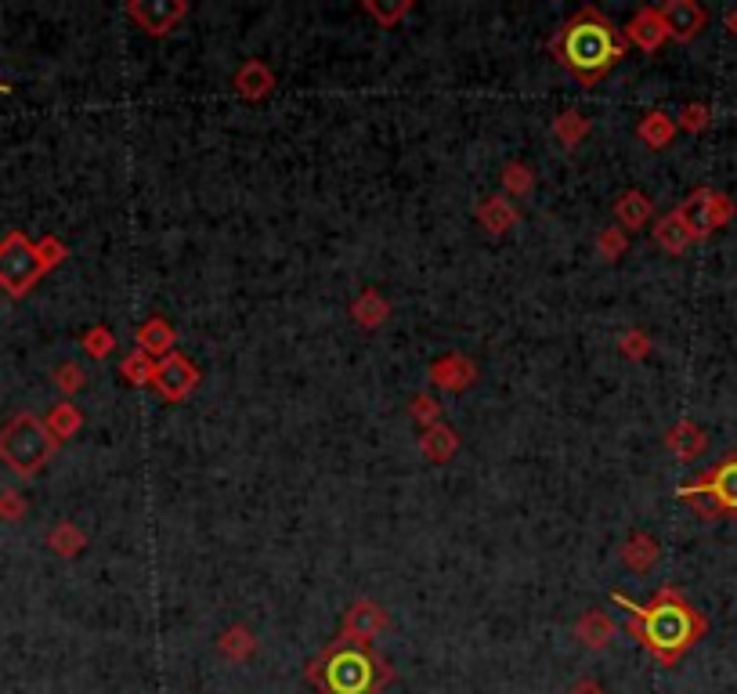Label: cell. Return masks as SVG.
I'll return each mask as SVG.
<instances>
[{
    "label": "cell",
    "instance_id": "cell-1",
    "mask_svg": "<svg viewBox=\"0 0 737 694\" xmlns=\"http://www.w3.org/2000/svg\"><path fill=\"white\" fill-rule=\"evenodd\" d=\"M618 608H626V630L629 636H637V644L648 652L658 666L673 669L701 636H705L709 622L705 616L679 594L676 586H662L648 605L629 600L622 589L611 594Z\"/></svg>",
    "mask_w": 737,
    "mask_h": 694
},
{
    "label": "cell",
    "instance_id": "cell-2",
    "mask_svg": "<svg viewBox=\"0 0 737 694\" xmlns=\"http://www.w3.org/2000/svg\"><path fill=\"white\" fill-rule=\"evenodd\" d=\"M550 54L561 70H568L582 87H597L629 54V40L597 8H578L550 40Z\"/></svg>",
    "mask_w": 737,
    "mask_h": 694
},
{
    "label": "cell",
    "instance_id": "cell-3",
    "mask_svg": "<svg viewBox=\"0 0 737 694\" xmlns=\"http://www.w3.org/2000/svg\"><path fill=\"white\" fill-rule=\"evenodd\" d=\"M304 680L319 694H380L394 680V666L372 644L336 636L304 666Z\"/></svg>",
    "mask_w": 737,
    "mask_h": 694
},
{
    "label": "cell",
    "instance_id": "cell-4",
    "mask_svg": "<svg viewBox=\"0 0 737 694\" xmlns=\"http://www.w3.org/2000/svg\"><path fill=\"white\" fill-rule=\"evenodd\" d=\"M54 452H59V441L51 438L48 424L37 413H19L0 427V463L11 474L37 477Z\"/></svg>",
    "mask_w": 737,
    "mask_h": 694
},
{
    "label": "cell",
    "instance_id": "cell-5",
    "mask_svg": "<svg viewBox=\"0 0 737 694\" xmlns=\"http://www.w3.org/2000/svg\"><path fill=\"white\" fill-rule=\"evenodd\" d=\"M676 496L695 507V514H701L705 521L737 514V452L723 456L716 466H709L705 474L695 477V482L679 485Z\"/></svg>",
    "mask_w": 737,
    "mask_h": 694
},
{
    "label": "cell",
    "instance_id": "cell-6",
    "mask_svg": "<svg viewBox=\"0 0 737 694\" xmlns=\"http://www.w3.org/2000/svg\"><path fill=\"white\" fill-rule=\"evenodd\" d=\"M48 265L40 257V246L26 232H8L0 239V290L11 301H22L37 282L48 276Z\"/></svg>",
    "mask_w": 737,
    "mask_h": 694
},
{
    "label": "cell",
    "instance_id": "cell-7",
    "mask_svg": "<svg viewBox=\"0 0 737 694\" xmlns=\"http://www.w3.org/2000/svg\"><path fill=\"white\" fill-rule=\"evenodd\" d=\"M676 214L684 218L687 232L695 235V243H701V239H709L712 232H720L723 224H730L737 207H734L730 196H723V192H716V188H695L676 207Z\"/></svg>",
    "mask_w": 737,
    "mask_h": 694
},
{
    "label": "cell",
    "instance_id": "cell-8",
    "mask_svg": "<svg viewBox=\"0 0 737 694\" xmlns=\"http://www.w3.org/2000/svg\"><path fill=\"white\" fill-rule=\"evenodd\" d=\"M199 387V369L196 362L185 358L181 351L174 348L167 358H160V366H156V380H152V391L163 398V402L177 405L185 402V398Z\"/></svg>",
    "mask_w": 737,
    "mask_h": 694
},
{
    "label": "cell",
    "instance_id": "cell-9",
    "mask_svg": "<svg viewBox=\"0 0 737 694\" xmlns=\"http://www.w3.org/2000/svg\"><path fill=\"white\" fill-rule=\"evenodd\" d=\"M127 19L149 37H167L188 15V0H127Z\"/></svg>",
    "mask_w": 737,
    "mask_h": 694
},
{
    "label": "cell",
    "instance_id": "cell-10",
    "mask_svg": "<svg viewBox=\"0 0 737 694\" xmlns=\"http://www.w3.org/2000/svg\"><path fill=\"white\" fill-rule=\"evenodd\" d=\"M658 11H662V19H665L668 40H676V44H690L709 22V11L701 8L698 0H665Z\"/></svg>",
    "mask_w": 737,
    "mask_h": 694
},
{
    "label": "cell",
    "instance_id": "cell-11",
    "mask_svg": "<svg viewBox=\"0 0 737 694\" xmlns=\"http://www.w3.org/2000/svg\"><path fill=\"white\" fill-rule=\"evenodd\" d=\"M427 377H430V383L438 387V391L463 394V391H467V387H474V380H478V366H474V358H470V355L449 351V355H441L438 362H430Z\"/></svg>",
    "mask_w": 737,
    "mask_h": 694
},
{
    "label": "cell",
    "instance_id": "cell-12",
    "mask_svg": "<svg viewBox=\"0 0 737 694\" xmlns=\"http://www.w3.org/2000/svg\"><path fill=\"white\" fill-rule=\"evenodd\" d=\"M388 611L377 600H355V605L347 608L344 616V625H340V636H347V641H358V644H372L377 636L388 630Z\"/></svg>",
    "mask_w": 737,
    "mask_h": 694
},
{
    "label": "cell",
    "instance_id": "cell-13",
    "mask_svg": "<svg viewBox=\"0 0 737 694\" xmlns=\"http://www.w3.org/2000/svg\"><path fill=\"white\" fill-rule=\"evenodd\" d=\"M626 33V40L629 44H637L640 51H648V54H654L662 44L668 40V29H665V19H662V11L658 8H651V4H643L637 15L629 19V26L622 29Z\"/></svg>",
    "mask_w": 737,
    "mask_h": 694
},
{
    "label": "cell",
    "instance_id": "cell-14",
    "mask_svg": "<svg viewBox=\"0 0 737 694\" xmlns=\"http://www.w3.org/2000/svg\"><path fill=\"white\" fill-rule=\"evenodd\" d=\"M232 87H235V95H239L243 101H265L271 90H275V73H271L268 62L249 59V62L239 65V70H235Z\"/></svg>",
    "mask_w": 737,
    "mask_h": 694
},
{
    "label": "cell",
    "instance_id": "cell-15",
    "mask_svg": "<svg viewBox=\"0 0 737 694\" xmlns=\"http://www.w3.org/2000/svg\"><path fill=\"white\" fill-rule=\"evenodd\" d=\"M665 449L673 452L676 460L695 463L701 452L709 449V435H705V427L695 424V419H676V424L665 430Z\"/></svg>",
    "mask_w": 737,
    "mask_h": 694
},
{
    "label": "cell",
    "instance_id": "cell-16",
    "mask_svg": "<svg viewBox=\"0 0 737 694\" xmlns=\"http://www.w3.org/2000/svg\"><path fill=\"white\" fill-rule=\"evenodd\" d=\"M575 636H578V644L589 647V652H607V647L615 644V636H618V625L611 622L607 611L589 608L586 616L575 622Z\"/></svg>",
    "mask_w": 737,
    "mask_h": 694
},
{
    "label": "cell",
    "instance_id": "cell-17",
    "mask_svg": "<svg viewBox=\"0 0 737 694\" xmlns=\"http://www.w3.org/2000/svg\"><path fill=\"white\" fill-rule=\"evenodd\" d=\"M651 218H654V203H651L648 192L629 188V192H622V196L615 199V221H618V229L626 235L643 229Z\"/></svg>",
    "mask_w": 737,
    "mask_h": 694
},
{
    "label": "cell",
    "instance_id": "cell-18",
    "mask_svg": "<svg viewBox=\"0 0 737 694\" xmlns=\"http://www.w3.org/2000/svg\"><path fill=\"white\" fill-rule=\"evenodd\" d=\"M622 564L629 568V572L637 575H648L651 568L662 561V546H658L654 536H648V532H632V536L622 543Z\"/></svg>",
    "mask_w": 737,
    "mask_h": 694
},
{
    "label": "cell",
    "instance_id": "cell-19",
    "mask_svg": "<svg viewBox=\"0 0 737 694\" xmlns=\"http://www.w3.org/2000/svg\"><path fill=\"white\" fill-rule=\"evenodd\" d=\"M138 351H145V355H152V358H167L170 351H174V344H177V329L167 322V318H160V315H152V318H145V322L138 326Z\"/></svg>",
    "mask_w": 737,
    "mask_h": 694
},
{
    "label": "cell",
    "instance_id": "cell-20",
    "mask_svg": "<svg viewBox=\"0 0 737 694\" xmlns=\"http://www.w3.org/2000/svg\"><path fill=\"white\" fill-rule=\"evenodd\" d=\"M520 221V210L506 196H489L478 203V224L489 235H506Z\"/></svg>",
    "mask_w": 737,
    "mask_h": 694
},
{
    "label": "cell",
    "instance_id": "cell-21",
    "mask_svg": "<svg viewBox=\"0 0 737 694\" xmlns=\"http://www.w3.org/2000/svg\"><path fill=\"white\" fill-rule=\"evenodd\" d=\"M351 318H355L358 329H380L391 318V301L380 290H361L351 301Z\"/></svg>",
    "mask_w": 737,
    "mask_h": 694
},
{
    "label": "cell",
    "instance_id": "cell-22",
    "mask_svg": "<svg viewBox=\"0 0 737 694\" xmlns=\"http://www.w3.org/2000/svg\"><path fill=\"white\" fill-rule=\"evenodd\" d=\"M456 449H459V435L449 424H434L419 435V452H423L430 463H449L456 456Z\"/></svg>",
    "mask_w": 737,
    "mask_h": 694
},
{
    "label": "cell",
    "instance_id": "cell-23",
    "mask_svg": "<svg viewBox=\"0 0 737 694\" xmlns=\"http://www.w3.org/2000/svg\"><path fill=\"white\" fill-rule=\"evenodd\" d=\"M651 235H654V243L665 249V254H684L687 246H695V235L687 232V224H684V218H679L676 210H668L665 218H658Z\"/></svg>",
    "mask_w": 737,
    "mask_h": 694
},
{
    "label": "cell",
    "instance_id": "cell-24",
    "mask_svg": "<svg viewBox=\"0 0 737 694\" xmlns=\"http://www.w3.org/2000/svg\"><path fill=\"white\" fill-rule=\"evenodd\" d=\"M676 120L668 117V112H662V109H654V112H648L640 123H637V138L648 145V149H668L673 145V138H676Z\"/></svg>",
    "mask_w": 737,
    "mask_h": 694
},
{
    "label": "cell",
    "instance_id": "cell-25",
    "mask_svg": "<svg viewBox=\"0 0 737 694\" xmlns=\"http://www.w3.org/2000/svg\"><path fill=\"white\" fill-rule=\"evenodd\" d=\"M218 652L229 658V662H246V658L257 655V636L249 625H229L221 636H218Z\"/></svg>",
    "mask_w": 737,
    "mask_h": 694
},
{
    "label": "cell",
    "instance_id": "cell-26",
    "mask_svg": "<svg viewBox=\"0 0 737 694\" xmlns=\"http://www.w3.org/2000/svg\"><path fill=\"white\" fill-rule=\"evenodd\" d=\"M44 424H48V430H51V438L59 441H70L73 435H81V427H84V413L81 409H76L73 402H59L48 413V419H44Z\"/></svg>",
    "mask_w": 737,
    "mask_h": 694
},
{
    "label": "cell",
    "instance_id": "cell-27",
    "mask_svg": "<svg viewBox=\"0 0 737 694\" xmlns=\"http://www.w3.org/2000/svg\"><path fill=\"white\" fill-rule=\"evenodd\" d=\"M413 8H416L413 0H361V11H366L380 29H394Z\"/></svg>",
    "mask_w": 737,
    "mask_h": 694
},
{
    "label": "cell",
    "instance_id": "cell-28",
    "mask_svg": "<svg viewBox=\"0 0 737 694\" xmlns=\"http://www.w3.org/2000/svg\"><path fill=\"white\" fill-rule=\"evenodd\" d=\"M156 366H160V358H152V355H145V351L134 348L131 355L120 362V377L127 380L131 387H152Z\"/></svg>",
    "mask_w": 737,
    "mask_h": 694
},
{
    "label": "cell",
    "instance_id": "cell-29",
    "mask_svg": "<svg viewBox=\"0 0 737 694\" xmlns=\"http://www.w3.org/2000/svg\"><path fill=\"white\" fill-rule=\"evenodd\" d=\"M48 550H54L59 557H76L87 550V536L73 521H59V525L48 532Z\"/></svg>",
    "mask_w": 737,
    "mask_h": 694
},
{
    "label": "cell",
    "instance_id": "cell-30",
    "mask_svg": "<svg viewBox=\"0 0 737 694\" xmlns=\"http://www.w3.org/2000/svg\"><path fill=\"white\" fill-rule=\"evenodd\" d=\"M586 134H589V120L582 117V112L568 109L553 120V138H557L564 149H578V145L586 142Z\"/></svg>",
    "mask_w": 737,
    "mask_h": 694
},
{
    "label": "cell",
    "instance_id": "cell-31",
    "mask_svg": "<svg viewBox=\"0 0 737 694\" xmlns=\"http://www.w3.org/2000/svg\"><path fill=\"white\" fill-rule=\"evenodd\" d=\"M531 188H536V174H531L528 163H506L503 167V192H506V199L509 196H514V199H528Z\"/></svg>",
    "mask_w": 737,
    "mask_h": 694
},
{
    "label": "cell",
    "instance_id": "cell-32",
    "mask_svg": "<svg viewBox=\"0 0 737 694\" xmlns=\"http://www.w3.org/2000/svg\"><path fill=\"white\" fill-rule=\"evenodd\" d=\"M112 348H116V333H112L109 326H90L87 333H84V351L95 362H101V358H109L112 355Z\"/></svg>",
    "mask_w": 737,
    "mask_h": 694
},
{
    "label": "cell",
    "instance_id": "cell-33",
    "mask_svg": "<svg viewBox=\"0 0 737 694\" xmlns=\"http://www.w3.org/2000/svg\"><path fill=\"white\" fill-rule=\"evenodd\" d=\"M409 413H413V419H416V427H419V430H427V427L441 424V402H438L434 394H416V398H413V405H409Z\"/></svg>",
    "mask_w": 737,
    "mask_h": 694
},
{
    "label": "cell",
    "instance_id": "cell-34",
    "mask_svg": "<svg viewBox=\"0 0 737 694\" xmlns=\"http://www.w3.org/2000/svg\"><path fill=\"white\" fill-rule=\"evenodd\" d=\"M712 123V109L705 106V101H690V106H684L679 109V120H676V127H684V131H690V134H701Z\"/></svg>",
    "mask_w": 737,
    "mask_h": 694
},
{
    "label": "cell",
    "instance_id": "cell-35",
    "mask_svg": "<svg viewBox=\"0 0 737 694\" xmlns=\"http://www.w3.org/2000/svg\"><path fill=\"white\" fill-rule=\"evenodd\" d=\"M618 351H622V358H629V362H643L651 355V337L643 333V329H629V333H622V340H618Z\"/></svg>",
    "mask_w": 737,
    "mask_h": 694
},
{
    "label": "cell",
    "instance_id": "cell-36",
    "mask_svg": "<svg viewBox=\"0 0 737 694\" xmlns=\"http://www.w3.org/2000/svg\"><path fill=\"white\" fill-rule=\"evenodd\" d=\"M597 249H600V257H604V260H618L629 249V235L622 229H604V232H600V239H597Z\"/></svg>",
    "mask_w": 737,
    "mask_h": 694
},
{
    "label": "cell",
    "instance_id": "cell-37",
    "mask_svg": "<svg viewBox=\"0 0 737 694\" xmlns=\"http://www.w3.org/2000/svg\"><path fill=\"white\" fill-rule=\"evenodd\" d=\"M84 383H87V377H84V369L76 366V362H62V366L54 369V387H59V391H62L65 398L81 391Z\"/></svg>",
    "mask_w": 737,
    "mask_h": 694
},
{
    "label": "cell",
    "instance_id": "cell-38",
    "mask_svg": "<svg viewBox=\"0 0 737 694\" xmlns=\"http://www.w3.org/2000/svg\"><path fill=\"white\" fill-rule=\"evenodd\" d=\"M29 503L22 499V492H11V488H0V518L4 521H22L26 518Z\"/></svg>",
    "mask_w": 737,
    "mask_h": 694
},
{
    "label": "cell",
    "instance_id": "cell-39",
    "mask_svg": "<svg viewBox=\"0 0 737 694\" xmlns=\"http://www.w3.org/2000/svg\"><path fill=\"white\" fill-rule=\"evenodd\" d=\"M568 694H607V687H600L597 680H589V677H586V680H578L575 687H568Z\"/></svg>",
    "mask_w": 737,
    "mask_h": 694
},
{
    "label": "cell",
    "instance_id": "cell-40",
    "mask_svg": "<svg viewBox=\"0 0 737 694\" xmlns=\"http://www.w3.org/2000/svg\"><path fill=\"white\" fill-rule=\"evenodd\" d=\"M723 26H727V33L737 40V8H730L727 15H723Z\"/></svg>",
    "mask_w": 737,
    "mask_h": 694
},
{
    "label": "cell",
    "instance_id": "cell-41",
    "mask_svg": "<svg viewBox=\"0 0 737 694\" xmlns=\"http://www.w3.org/2000/svg\"><path fill=\"white\" fill-rule=\"evenodd\" d=\"M8 90H11V87L4 84V80H0V95H8Z\"/></svg>",
    "mask_w": 737,
    "mask_h": 694
}]
</instances>
